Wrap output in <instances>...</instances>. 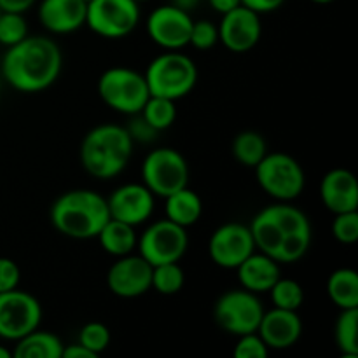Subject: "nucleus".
Here are the masks:
<instances>
[{"mask_svg":"<svg viewBox=\"0 0 358 358\" xmlns=\"http://www.w3.org/2000/svg\"><path fill=\"white\" fill-rule=\"evenodd\" d=\"M0 13H2V10H0Z\"/></svg>","mask_w":358,"mask_h":358,"instance_id":"obj_47","label":"nucleus"},{"mask_svg":"<svg viewBox=\"0 0 358 358\" xmlns=\"http://www.w3.org/2000/svg\"><path fill=\"white\" fill-rule=\"evenodd\" d=\"M98 94L107 107L124 115H136L150 93L143 73L128 66H112L98 79Z\"/></svg>","mask_w":358,"mask_h":358,"instance_id":"obj_6","label":"nucleus"},{"mask_svg":"<svg viewBox=\"0 0 358 358\" xmlns=\"http://www.w3.org/2000/svg\"><path fill=\"white\" fill-rule=\"evenodd\" d=\"M241 289L266 294L280 278V264L266 254H252L236 268Z\"/></svg>","mask_w":358,"mask_h":358,"instance_id":"obj_21","label":"nucleus"},{"mask_svg":"<svg viewBox=\"0 0 358 358\" xmlns=\"http://www.w3.org/2000/svg\"><path fill=\"white\" fill-rule=\"evenodd\" d=\"M135 142L119 124H100L86 133L79 149L80 163L91 177L110 180L126 170Z\"/></svg>","mask_w":358,"mask_h":358,"instance_id":"obj_4","label":"nucleus"},{"mask_svg":"<svg viewBox=\"0 0 358 358\" xmlns=\"http://www.w3.org/2000/svg\"><path fill=\"white\" fill-rule=\"evenodd\" d=\"M138 117L133 119V122L129 126H126V129H128L129 136H131L133 142H140V143H152L154 140L157 138V133L156 129L152 128V126L149 124V122L145 121V119L142 117L140 114H136Z\"/></svg>","mask_w":358,"mask_h":358,"instance_id":"obj_37","label":"nucleus"},{"mask_svg":"<svg viewBox=\"0 0 358 358\" xmlns=\"http://www.w3.org/2000/svg\"><path fill=\"white\" fill-rule=\"evenodd\" d=\"M233 156L241 166L255 168L261 163L262 157L268 154V143H266L264 136L252 129H245V131L238 133L233 140Z\"/></svg>","mask_w":358,"mask_h":358,"instance_id":"obj_26","label":"nucleus"},{"mask_svg":"<svg viewBox=\"0 0 358 358\" xmlns=\"http://www.w3.org/2000/svg\"><path fill=\"white\" fill-rule=\"evenodd\" d=\"M255 248L278 264L301 261L311 247V222L306 213L289 201L262 208L250 222Z\"/></svg>","mask_w":358,"mask_h":358,"instance_id":"obj_1","label":"nucleus"},{"mask_svg":"<svg viewBox=\"0 0 358 358\" xmlns=\"http://www.w3.org/2000/svg\"><path fill=\"white\" fill-rule=\"evenodd\" d=\"M13 357V352H10L9 348H6V346L0 345V358H10Z\"/></svg>","mask_w":358,"mask_h":358,"instance_id":"obj_43","label":"nucleus"},{"mask_svg":"<svg viewBox=\"0 0 358 358\" xmlns=\"http://www.w3.org/2000/svg\"><path fill=\"white\" fill-rule=\"evenodd\" d=\"M135 2H138V3H140V2H147V0H135Z\"/></svg>","mask_w":358,"mask_h":358,"instance_id":"obj_45","label":"nucleus"},{"mask_svg":"<svg viewBox=\"0 0 358 358\" xmlns=\"http://www.w3.org/2000/svg\"><path fill=\"white\" fill-rule=\"evenodd\" d=\"M208 3L215 13L226 14L233 10L234 7L241 6V0H208Z\"/></svg>","mask_w":358,"mask_h":358,"instance_id":"obj_41","label":"nucleus"},{"mask_svg":"<svg viewBox=\"0 0 358 358\" xmlns=\"http://www.w3.org/2000/svg\"><path fill=\"white\" fill-rule=\"evenodd\" d=\"M14 343V358H62L65 348L58 336L38 329L28 332Z\"/></svg>","mask_w":358,"mask_h":358,"instance_id":"obj_23","label":"nucleus"},{"mask_svg":"<svg viewBox=\"0 0 358 358\" xmlns=\"http://www.w3.org/2000/svg\"><path fill=\"white\" fill-rule=\"evenodd\" d=\"M28 35V23L20 13H0V44L10 48Z\"/></svg>","mask_w":358,"mask_h":358,"instance_id":"obj_32","label":"nucleus"},{"mask_svg":"<svg viewBox=\"0 0 358 358\" xmlns=\"http://www.w3.org/2000/svg\"><path fill=\"white\" fill-rule=\"evenodd\" d=\"M327 294L339 310L358 308V275L355 269H336L327 280Z\"/></svg>","mask_w":358,"mask_h":358,"instance_id":"obj_25","label":"nucleus"},{"mask_svg":"<svg viewBox=\"0 0 358 358\" xmlns=\"http://www.w3.org/2000/svg\"><path fill=\"white\" fill-rule=\"evenodd\" d=\"M156 196L143 184L119 185L107 198L110 219L136 227L152 217Z\"/></svg>","mask_w":358,"mask_h":358,"instance_id":"obj_17","label":"nucleus"},{"mask_svg":"<svg viewBox=\"0 0 358 358\" xmlns=\"http://www.w3.org/2000/svg\"><path fill=\"white\" fill-rule=\"evenodd\" d=\"M332 234L343 245H353L358 240V212L336 213L332 222Z\"/></svg>","mask_w":358,"mask_h":358,"instance_id":"obj_34","label":"nucleus"},{"mask_svg":"<svg viewBox=\"0 0 358 358\" xmlns=\"http://www.w3.org/2000/svg\"><path fill=\"white\" fill-rule=\"evenodd\" d=\"M152 96L180 100L194 90L198 83V66L191 56L180 51H166L156 56L143 73Z\"/></svg>","mask_w":358,"mask_h":358,"instance_id":"obj_5","label":"nucleus"},{"mask_svg":"<svg viewBox=\"0 0 358 358\" xmlns=\"http://www.w3.org/2000/svg\"><path fill=\"white\" fill-rule=\"evenodd\" d=\"M261 35V14L255 10L238 6L229 13L222 14V21L219 24V41L231 52H248L259 44Z\"/></svg>","mask_w":358,"mask_h":358,"instance_id":"obj_15","label":"nucleus"},{"mask_svg":"<svg viewBox=\"0 0 358 358\" xmlns=\"http://www.w3.org/2000/svg\"><path fill=\"white\" fill-rule=\"evenodd\" d=\"M140 3L135 0H91L86 27L103 38H124L138 27Z\"/></svg>","mask_w":358,"mask_h":358,"instance_id":"obj_10","label":"nucleus"},{"mask_svg":"<svg viewBox=\"0 0 358 358\" xmlns=\"http://www.w3.org/2000/svg\"><path fill=\"white\" fill-rule=\"evenodd\" d=\"M285 3V0H241V6L255 10L257 14H268L280 9Z\"/></svg>","mask_w":358,"mask_h":358,"instance_id":"obj_38","label":"nucleus"},{"mask_svg":"<svg viewBox=\"0 0 358 358\" xmlns=\"http://www.w3.org/2000/svg\"><path fill=\"white\" fill-rule=\"evenodd\" d=\"M320 198L329 212L345 213L358 210V184L355 175L345 168H334L322 178Z\"/></svg>","mask_w":358,"mask_h":358,"instance_id":"obj_20","label":"nucleus"},{"mask_svg":"<svg viewBox=\"0 0 358 358\" xmlns=\"http://www.w3.org/2000/svg\"><path fill=\"white\" fill-rule=\"evenodd\" d=\"M142 184L159 198H166L171 192L187 187V161L171 147L152 149L142 163Z\"/></svg>","mask_w":358,"mask_h":358,"instance_id":"obj_8","label":"nucleus"},{"mask_svg":"<svg viewBox=\"0 0 358 358\" xmlns=\"http://www.w3.org/2000/svg\"><path fill=\"white\" fill-rule=\"evenodd\" d=\"M59 45L44 35H27L7 48L2 58V76L20 93H41L56 83L62 73Z\"/></svg>","mask_w":358,"mask_h":358,"instance_id":"obj_2","label":"nucleus"},{"mask_svg":"<svg viewBox=\"0 0 358 358\" xmlns=\"http://www.w3.org/2000/svg\"><path fill=\"white\" fill-rule=\"evenodd\" d=\"M41 322L42 306L37 297L20 289L0 294V338L17 341L38 329Z\"/></svg>","mask_w":358,"mask_h":358,"instance_id":"obj_12","label":"nucleus"},{"mask_svg":"<svg viewBox=\"0 0 358 358\" xmlns=\"http://www.w3.org/2000/svg\"><path fill=\"white\" fill-rule=\"evenodd\" d=\"M311 2H315V3H331V2H334V0H311Z\"/></svg>","mask_w":358,"mask_h":358,"instance_id":"obj_44","label":"nucleus"},{"mask_svg":"<svg viewBox=\"0 0 358 358\" xmlns=\"http://www.w3.org/2000/svg\"><path fill=\"white\" fill-rule=\"evenodd\" d=\"M21 280L20 266L9 257H0V294L17 289Z\"/></svg>","mask_w":358,"mask_h":358,"instance_id":"obj_36","label":"nucleus"},{"mask_svg":"<svg viewBox=\"0 0 358 358\" xmlns=\"http://www.w3.org/2000/svg\"><path fill=\"white\" fill-rule=\"evenodd\" d=\"M156 131H164L170 128L177 119V107H175L173 100H168L163 96H152L150 94L149 100L138 112Z\"/></svg>","mask_w":358,"mask_h":358,"instance_id":"obj_28","label":"nucleus"},{"mask_svg":"<svg viewBox=\"0 0 358 358\" xmlns=\"http://www.w3.org/2000/svg\"><path fill=\"white\" fill-rule=\"evenodd\" d=\"M262 315L264 306L259 301L257 294L245 289L227 290L213 306V318L217 325L233 336L257 332Z\"/></svg>","mask_w":358,"mask_h":358,"instance_id":"obj_9","label":"nucleus"},{"mask_svg":"<svg viewBox=\"0 0 358 358\" xmlns=\"http://www.w3.org/2000/svg\"><path fill=\"white\" fill-rule=\"evenodd\" d=\"M152 266L142 255H122L110 266L107 273V287L122 299L143 296L150 289Z\"/></svg>","mask_w":358,"mask_h":358,"instance_id":"obj_16","label":"nucleus"},{"mask_svg":"<svg viewBox=\"0 0 358 358\" xmlns=\"http://www.w3.org/2000/svg\"><path fill=\"white\" fill-rule=\"evenodd\" d=\"M140 255L150 266L164 262H178L189 247V234L185 227L163 219L152 222L136 241Z\"/></svg>","mask_w":358,"mask_h":358,"instance_id":"obj_11","label":"nucleus"},{"mask_svg":"<svg viewBox=\"0 0 358 358\" xmlns=\"http://www.w3.org/2000/svg\"><path fill=\"white\" fill-rule=\"evenodd\" d=\"M79 345L100 357L110 345V331L101 322H90L79 331Z\"/></svg>","mask_w":358,"mask_h":358,"instance_id":"obj_31","label":"nucleus"},{"mask_svg":"<svg viewBox=\"0 0 358 358\" xmlns=\"http://www.w3.org/2000/svg\"><path fill=\"white\" fill-rule=\"evenodd\" d=\"M96 238L101 248L114 257L131 254L138 241L135 227L115 219H108Z\"/></svg>","mask_w":358,"mask_h":358,"instance_id":"obj_24","label":"nucleus"},{"mask_svg":"<svg viewBox=\"0 0 358 358\" xmlns=\"http://www.w3.org/2000/svg\"><path fill=\"white\" fill-rule=\"evenodd\" d=\"M185 283L184 269L178 266V262H164V264L152 266V280H150V289L163 296H173L180 292Z\"/></svg>","mask_w":358,"mask_h":358,"instance_id":"obj_29","label":"nucleus"},{"mask_svg":"<svg viewBox=\"0 0 358 358\" xmlns=\"http://www.w3.org/2000/svg\"><path fill=\"white\" fill-rule=\"evenodd\" d=\"M219 42V27L208 20L192 21L189 44L199 51H208Z\"/></svg>","mask_w":358,"mask_h":358,"instance_id":"obj_33","label":"nucleus"},{"mask_svg":"<svg viewBox=\"0 0 358 358\" xmlns=\"http://www.w3.org/2000/svg\"><path fill=\"white\" fill-rule=\"evenodd\" d=\"M269 296L275 308H282V310L297 311L304 303V290L301 283H297L296 280L282 278V276L271 287Z\"/></svg>","mask_w":358,"mask_h":358,"instance_id":"obj_30","label":"nucleus"},{"mask_svg":"<svg viewBox=\"0 0 358 358\" xmlns=\"http://www.w3.org/2000/svg\"><path fill=\"white\" fill-rule=\"evenodd\" d=\"M84 2H91V0H84Z\"/></svg>","mask_w":358,"mask_h":358,"instance_id":"obj_46","label":"nucleus"},{"mask_svg":"<svg viewBox=\"0 0 358 358\" xmlns=\"http://www.w3.org/2000/svg\"><path fill=\"white\" fill-rule=\"evenodd\" d=\"M238 343L233 350V355L236 358H268L269 348L259 332H250V334L238 336Z\"/></svg>","mask_w":358,"mask_h":358,"instance_id":"obj_35","label":"nucleus"},{"mask_svg":"<svg viewBox=\"0 0 358 358\" xmlns=\"http://www.w3.org/2000/svg\"><path fill=\"white\" fill-rule=\"evenodd\" d=\"M52 227L73 240L96 238L110 219L107 198L91 189H72L55 199L49 210Z\"/></svg>","mask_w":358,"mask_h":358,"instance_id":"obj_3","label":"nucleus"},{"mask_svg":"<svg viewBox=\"0 0 358 358\" xmlns=\"http://www.w3.org/2000/svg\"><path fill=\"white\" fill-rule=\"evenodd\" d=\"M62 358H96V355L91 353L87 348H84L83 345L76 343V345H69L63 348Z\"/></svg>","mask_w":358,"mask_h":358,"instance_id":"obj_40","label":"nucleus"},{"mask_svg":"<svg viewBox=\"0 0 358 358\" xmlns=\"http://www.w3.org/2000/svg\"><path fill=\"white\" fill-rule=\"evenodd\" d=\"M37 3V0H0L2 13H20L24 14Z\"/></svg>","mask_w":358,"mask_h":358,"instance_id":"obj_39","label":"nucleus"},{"mask_svg":"<svg viewBox=\"0 0 358 358\" xmlns=\"http://www.w3.org/2000/svg\"><path fill=\"white\" fill-rule=\"evenodd\" d=\"M166 205H164V212H166V219L171 222L178 224V226L185 227L194 226L203 213V203L201 198L196 194L192 189L184 187L178 191L171 192L166 196Z\"/></svg>","mask_w":358,"mask_h":358,"instance_id":"obj_22","label":"nucleus"},{"mask_svg":"<svg viewBox=\"0 0 358 358\" xmlns=\"http://www.w3.org/2000/svg\"><path fill=\"white\" fill-rule=\"evenodd\" d=\"M87 2L84 0H41L38 21L48 31L56 35L72 34L86 24Z\"/></svg>","mask_w":358,"mask_h":358,"instance_id":"obj_19","label":"nucleus"},{"mask_svg":"<svg viewBox=\"0 0 358 358\" xmlns=\"http://www.w3.org/2000/svg\"><path fill=\"white\" fill-rule=\"evenodd\" d=\"M254 170L262 191L276 201H294L306 187L303 166L285 152L266 154Z\"/></svg>","mask_w":358,"mask_h":358,"instance_id":"obj_7","label":"nucleus"},{"mask_svg":"<svg viewBox=\"0 0 358 358\" xmlns=\"http://www.w3.org/2000/svg\"><path fill=\"white\" fill-rule=\"evenodd\" d=\"M255 252L250 226L241 222L222 224L213 231L208 241V254L213 264L224 269H236Z\"/></svg>","mask_w":358,"mask_h":358,"instance_id":"obj_13","label":"nucleus"},{"mask_svg":"<svg viewBox=\"0 0 358 358\" xmlns=\"http://www.w3.org/2000/svg\"><path fill=\"white\" fill-rule=\"evenodd\" d=\"M257 332L269 350H289L299 341L303 322L297 311L273 308L264 311Z\"/></svg>","mask_w":358,"mask_h":358,"instance_id":"obj_18","label":"nucleus"},{"mask_svg":"<svg viewBox=\"0 0 358 358\" xmlns=\"http://www.w3.org/2000/svg\"><path fill=\"white\" fill-rule=\"evenodd\" d=\"M199 2H201V0H171V3H173L175 7L185 10V13H192V10L199 6Z\"/></svg>","mask_w":358,"mask_h":358,"instance_id":"obj_42","label":"nucleus"},{"mask_svg":"<svg viewBox=\"0 0 358 358\" xmlns=\"http://www.w3.org/2000/svg\"><path fill=\"white\" fill-rule=\"evenodd\" d=\"M191 13L178 9L173 3L159 6L149 14L147 34L154 44L166 51H178L189 45V35L192 28Z\"/></svg>","mask_w":358,"mask_h":358,"instance_id":"obj_14","label":"nucleus"},{"mask_svg":"<svg viewBox=\"0 0 358 358\" xmlns=\"http://www.w3.org/2000/svg\"><path fill=\"white\" fill-rule=\"evenodd\" d=\"M357 327H358V308L353 310H341L338 322H336L334 338L339 352L343 357L357 358L358 357V341H357Z\"/></svg>","mask_w":358,"mask_h":358,"instance_id":"obj_27","label":"nucleus"}]
</instances>
